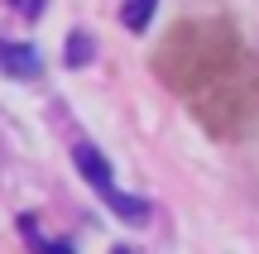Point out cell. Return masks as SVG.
<instances>
[{"label": "cell", "mask_w": 259, "mask_h": 254, "mask_svg": "<svg viewBox=\"0 0 259 254\" xmlns=\"http://www.w3.org/2000/svg\"><path fill=\"white\" fill-rule=\"evenodd\" d=\"M0 72L15 77V82H38L44 77V53L34 43H19V38H0Z\"/></svg>", "instance_id": "cell-2"}, {"label": "cell", "mask_w": 259, "mask_h": 254, "mask_svg": "<svg viewBox=\"0 0 259 254\" xmlns=\"http://www.w3.org/2000/svg\"><path fill=\"white\" fill-rule=\"evenodd\" d=\"M72 163H77V173L87 178V187H92L96 197L125 221V226H149L154 207H149L144 197H135V192H120V187H115V173H111V163H106V154L96 149V144H87V139L72 144Z\"/></svg>", "instance_id": "cell-1"}, {"label": "cell", "mask_w": 259, "mask_h": 254, "mask_svg": "<svg viewBox=\"0 0 259 254\" xmlns=\"http://www.w3.org/2000/svg\"><path fill=\"white\" fill-rule=\"evenodd\" d=\"M111 254H135V249H130V245H115V249H111Z\"/></svg>", "instance_id": "cell-7"}, {"label": "cell", "mask_w": 259, "mask_h": 254, "mask_svg": "<svg viewBox=\"0 0 259 254\" xmlns=\"http://www.w3.org/2000/svg\"><path fill=\"white\" fill-rule=\"evenodd\" d=\"M92 58H96L92 34H87V29H72V34H67V67H87Z\"/></svg>", "instance_id": "cell-5"}, {"label": "cell", "mask_w": 259, "mask_h": 254, "mask_svg": "<svg viewBox=\"0 0 259 254\" xmlns=\"http://www.w3.org/2000/svg\"><path fill=\"white\" fill-rule=\"evenodd\" d=\"M19 235H24V245L34 249V254H77L67 240H48L44 230H38V221H34V216H19Z\"/></svg>", "instance_id": "cell-3"}, {"label": "cell", "mask_w": 259, "mask_h": 254, "mask_svg": "<svg viewBox=\"0 0 259 254\" xmlns=\"http://www.w3.org/2000/svg\"><path fill=\"white\" fill-rule=\"evenodd\" d=\"M154 10H158V0H125L120 5V24L130 29V34H144L149 19H154Z\"/></svg>", "instance_id": "cell-4"}, {"label": "cell", "mask_w": 259, "mask_h": 254, "mask_svg": "<svg viewBox=\"0 0 259 254\" xmlns=\"http://www.w3.org/2000/svg\"><path fill=\"white\" fill-rule=\"evenodd\" d=\"M10 5L19 10V19H38V15L48 10V0H10Z\"/></svg>", "instance_id": "cell-6"}]
</instances>
